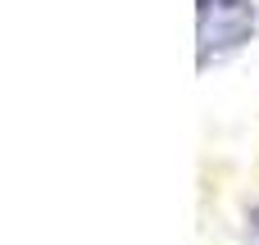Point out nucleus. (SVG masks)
<instances>
[{"label":"nucleus","mask_w":259,"mask_h":245,"mask_svg":"<svg viewBox=\"0 0 259 245\" xmlns=\"http://www.w3.org/2000/svg\"><path fill=\"white\" fill-rule=\"evenodd\" d=\"M246 223H250V236L259 241V205H250V214H246Z\"/></svg>","instance_id":"obj_2"},{"label":"nucleus","mask_w":259,"mask_h":245,"mask_svg":"<svg viewBox=\"0 0 259 245\" xmlns=\"http://www.w3.org/2000/svg\"><path fill=\"white\" fill-rule=\"evenodd\" d=\"M259 32L255 0H196V64L209 68L246 50Z\"/></svg>","instance_id":"obj_1"}]
</instances>
